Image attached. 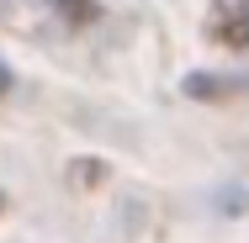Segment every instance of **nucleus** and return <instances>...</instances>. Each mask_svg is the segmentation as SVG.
<instances>
[{"label": "nucleus", "instance_id": "1", "mask_svg": "<svg viewBox=\"0 0 249 243\" xmlns=\"http://www.w3.org/2000/svg\"><path fill=\"white\" fill-rule=\"evenodd\" d=\"M217 37H223L228 48H249V0H244V5H233V11L217 21Z\"/></svg>", "mask_w": 249, "mask_h": 243}, {"label": "nucleus", "instance_id": "2", "mask_svg": "<svg viewBox=\"0 0 249 243\" xmlns=\"http://www.w3.org/2000/svg\"><path fill=\"white\" fill-rule=\"evenodd\" d=\"M101 175H106L101 159H74L69 164V185H101Z\"/></svg>", "mask_w": 249, "mask_h": 243}, {"label": "nucleus", "instance_id": "3", "mask_svg": "<svg viewBox=\"0 0 249 243\" xmlns=\"http://www.w3.org/2000/svg\"><path fill=\"white\" fill-rule=\"evenodd\" d=\"M58 11H64L69 21H90V16H96V5H90V0H58Z\"/></svg>", "mask_w": 249, "mask_h": 243}, {"label": "nucleus", "instance_id": "4", "mask_svg": "<svg viewBox=\"0 0 249 243\" xmlns=\"http://www.w3.org/2000/svg\"><path fill=\"white\" fill-rule=\"evenodd\" d=\"M5 90H11V69L0 64V96H5Z\"/></svg>", "mask_w": 249, "mask_h": 243}, {"label": "nucleus", "instance_id": "5", "mask_svg": "<svg viewBox=\"0 0 249 243\" xmlns=\"http://www.w3.org/2000/svg\"><path fill=\"white\" fill-rule=\"evenodd\" d=\"M0 211H5V195H0Z\"/></svg>", "mask_w": 249, "mask_h": 243}]
</instances>
